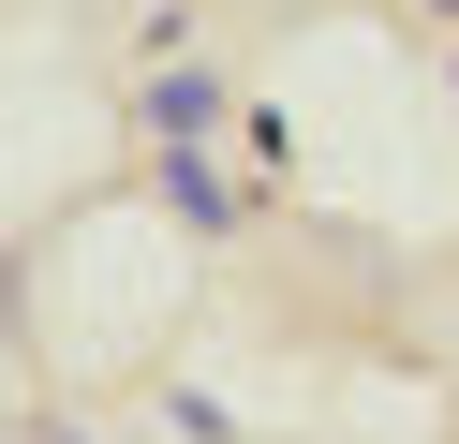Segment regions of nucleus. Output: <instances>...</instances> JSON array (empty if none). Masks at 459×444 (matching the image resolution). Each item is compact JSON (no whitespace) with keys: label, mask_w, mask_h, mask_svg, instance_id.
Listing matches in <instances>:
<instances>
[{"label":"nucleus","mask_w":459,"mask_h":444,"mask_svg":"<svg viewBox=\"0 0 459 444\" xmlns=\"http://www.w3.org/2000/svg\"><path fill=\"white\" fill-rule=\"evenodd\" d=\"M415 15H445V30H459V0H415Z\"/></svg>","instance_id":"obj_3"},{"label":"nucleus","mask_w":459,"mask_h":444,"mask_svg":"<svg viewBox=\"0 0 459 444\" xmlns=\"http://www.w3.org/2000/svg\"><path fill=\"white\" fill-rule=\"evenodd\" d=\"M134 118H149V148H193V134L222 118V74H208V59H178V74L134 89Z\"/></svg>","instance_id":"obj_1"},{"label":"nucleus","mask_w":459,"mask_h":444,"mask_svg":"<svg viewBox=\"0 0 459 444\" xmlns=\"http://www.w3.org/2000/svg\"><path fill=\"white\" fill-rule=\"evenodd\" d=\"M163 193H178V222H193V237H238V178H222L208 148H163Z\"/></svg>","instance_id":"obj_2"}]
</instances>
